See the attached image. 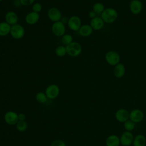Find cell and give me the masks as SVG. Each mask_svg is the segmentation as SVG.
Masks as SVG:
<instances>
[{"mask_svg":"<svg viewBox=\"0 0 146 146\" xmlns=\"http://www.w3.org/2000/svg\"><path fill=\"white\" fill-rule=\"evenodd\" d=\"M118 13L117 11L113 8H107L101 14V18L105 23H112L117 18Z\"/></svg>","mask_w":146,"mask_h":146,"instance_id":"6da1fadb","label":"cell"},{"mask_svg":"<svg viewBox=\"0 0 146 146\" xmlns=\"http://www.w3.org/2000/svg\"><path fill=\"white\" fill-rule=\"evenodd\" d=\"M67 54L72 56L76 57L79 55L82 51V46L77 42H72L66 46Z\"/></svg>","mask_w":146,"mask_h":146,"instance_id":"7a4b0ae2","label":"cell"},{"mask_svg":"<svg viewBox=\"0 0 146 146\" xmlns=\"http://www.w3.org/2000/svg\"><path fill=\"white\" fill-rule=\"evenodd\" d=\"M10 34L15 39H21L24 36L25 30L21 25L17 23L11 26Z\"/></svg>","mask_w":146,"mask_h":146,"instance_id":"3957f363","label":"cell"},{"mask_svg":"<svg viewBox=\"0 0 146 146\" xmlns=\"http://www.w3.org/2000/svg\"><path fill=\"white\" fill-rule=\"evenodd\" d=\"M51 31L54 35L56 36H62L65 34L66 27L62 21L54 22L51 26Z\"/></svg>","mask_w":146,"mask_h":146,"instance_id":"277c9868","label":"cell"},{"mask_svg":"<svg viewBox=\"0 0 146 146\" xmlns=\"http://www.w3.org/2000/svg\"><path fill=\"white\" fill-rule=\"evenodd\" d=\"M105 59L110 65L114 66L119 63L120 58L117 52L114 51H110L106 53Z\"/></svg>","mask_w":146,"mask_h":146,"instance_id":"5b68a950","label":"cell"},{"mask_svg":"<svg viewBox=\"0 0 146 146\" xmlns=\"http://www.w3.org/2000/svg\"><path fill=\"white\" fill-rule=\"evenodd\" d=\"M67 25L69 29L72 31H79L82 26L80 18L76 15L71 16L68 20Z\"/></svg>","mask_w":146,"mask_h":146,"instance_id":"8992f818","label":"cell"},{"mask_svg":"<svg viewBox=\"0 0 146 146\" xmlns=\"http://www.w3.org/2000/svg\"><path fill=\"white\" fill-rule=\"evenodd\" d=\"M60 92V89L59 87L54 84H50L45 90V94L47 97V98L50 99H54L56 98Z\"/></svg>","mask_w":146,"mask_h":146,"instance_id":"52a82bcc","label":"cell"},{"mask_svg":"<svg viewBox=\"0 0 146 146\" xmlns=\"http://www.w3.org/2000/svg\"><path fill=\"white\" fill-rule=\"evenodd\" d=\"M4 120L6 123L9 125H16L19 121L18 114L12 111H7L4 115Z\"/></svg>","mask_w":146,"mask_h":146,"instance_id":"ba28073f","label":"cell"},{"mask_svg":"<svg viewBox=\"0 0 146 146\" xmlns=\"http://www.w3.org/2000/svg\"><path fill=\"white\" fill-rule=\"evenodd\" d=\"M133 138V135L131 132L125 131L120 137V144L122 146H129L132 144Z\"/></svg>","mask_w":146,"mask_h":146,"instance_id":"9c48e42d","label":"cell"},{"mask_svg":"<svg viewBox=\"0 0 146 146\" xmlns=\"http://www.w3.org/2000/svg\"><path fill=\"white\" fill-rule=\"evenodd\" d=\"M129 119L135 123H140L144 119V113L140 109H134L129 112Z\"/></svg>","mask_w":146,"mask_h":146,"instance_id":"30bf717a","label":"cell"},{"mask_svg":"<svg viewBox=\"0 0 146 146\" xmlns=\"http://www.w3.org/2000/svg\"><path fill=\"white\" fill-rule=\"evenodd\" d=\"M47 16L51 21L56 22L60 21L62 18V13L56 7H51L47 12Z\"/></svg>","mask_w":146,"mask_h":146,"instance_id":"8fae6325","label":"cell"},{"mask_svg":"<svg viewBox=\"0 0 146 146\" xmlns=\"http://www.w3.org/2000/svg\"><path fill=\"white\" fill-rule=\"evenodd\" d=\"M115 116L117 121L123 123L129 119V112L124 108H120L116 111Z\"/></svg>","mask_w":146,"mask_h":146,"instance_id":"7c38bea8","label":"cell"},{"mask_svg":"<svg viewBox=\"0 0 146 146\" xmlns=\"http://www.w3.org/2000/svg\"><path fill=\"white\" fill-rule=\"evenodd\" d=\"M130 11L133 14H139L143 9V4L140 0H132L129 4Z\"/></svg>","mask_w":146,"mask_h":146,"instance_id":"4fadbf2b","label":"cell"},{"mask_svg":"<svg viewBox=\"0 0 146 146\" xmlns=\"http://www.w3.org/2000/svg\"><path fill=\"white\" fill-rule=\"evenodd\" d=\"M5 19L6 22H7L10 26H13L18 23V17L14 11H9L5 14Z\"/></svg>","mask_w":146,"mask_h":146,"instance_id":"5bb4252c","label":"cell"},{"mask_svg":"<svg viewBox=\"0 0 146 146\" xmlns=\"http://www.w3.org/2000/svg\"><path fill=\"white\" fill-rule=\"evenodd\" d=\"M39 13H35L34 11H31L25 17L26 22L30 25H33L36 23L39 19Z\"/></svg>","mask_w":146,"mask_h":146,"instance_id":"9a60e30c","label":"cell"},{"mask_svg":"<svg viewBox=\"0 0 146 146\" xmlns=\"http://www.w3.org/2000/svg\"><path fill=\"white\" fill-rule=\"evenodd\" d=\"M104 22L101 17H96L92 19L90 22V26L95 30H100L104 26Z\"/></svg>","mask_w":146,"mask_h":146,"instance_id":"2e32d148","label":"cell"},{"mask_svg":"<svg viewBox=\"0 0 146 146\" xmlns=\"http://www.w3.org/2000/svg\"><path fill=\"white\" fill-rule=\"evenodd\" d=\"M120 144V137L116 135H110L106 140V146H119Z\"/></svg>","mask_w":146,"mask_h":146,"instance_id":"e0dca14e","label":"cell"},{"mask_svg":"<svg viewBox=\"0 0 146 146\" xmlns=\"http://www.w3.org/2000/svg\"><path fill=\"white\" fill-rule=\"evenodd\" d=\"M125 72V68L124 65L123 63H119L115 66L113 69V74L116 78H122Z\"/></svg>","mask_w":146,"mask_h":146,"instance_id":"ac0fdd59","label":"cell"},{"mask_svg":"<svg viewBox=\"0 0 146 146\" xmlns=\"http://www.w3.org/2000/svg\"><path fill=\"white\" fill-rule=\"evenodd\" d=\"M93 30H94L91 27L90 25L86 24L82 25L78 31L81 36L83 37H87L90 36L92 34Z\"/></svg>","mask_w":146,"mask_h":146,"instance_id":"d6986e66","label":"cell"},{"mask_svg":"<svg viewBox=\"0 0 146 146\" xmlns=\"http://www.w3.org/2000/svg\"><path fill=\"white\" fill-rule=\"evenodd\" d=\"M133 146H145L146 138L142 134H138L133 138Z\"/></svg>","mask_w":146,"mask_h":146,"instance_id":"ffe728a7","label":"cell"},{"mask_svg":"<svg viewBox=\"0 0 146 146\" xmlns=\"http://www.w3.org/2000/svg\"><path fill=\"white\" fill-rule=\"evenodd\" d=\"M11 27V26L5 21L0 22V36H5L9 35L10 33Z\"/></svg>","mask_w":146,"mask_h":146,"instance_id":"44dd1931","label":"cell"},{"mask_svg":"<svg viewBox=\"0 0 146 146\" xmlns=\"http://www.w3.org/2000/svg\"><path fill=\"white\" fill-rule=\"evenodd\" d=\"M36 100L39 103H45L47 100V97L43 92H38L35 95Z\"/></svg>","mask_w":146,"mask_h":146,"instance_id":"7402d4cb","label":"cell"},{"mask_svg":"<svg viewBox=\"0 0 146 146\" xmlns=\"http://www.w3.org/2000/svg\"><path fill=\"white\" fill-rule=\"evenodd\" d=\"M123 126L126 131L131 132L135 128V123L129 119L123 123Z\"/></svg>","mask_w":146,"mask_h":146,"instance_id":"603a6c76","label":"cell"},{"mask_svg":"<svg viewBox=\"0 0 146 146\" xmlns=\"http://www.w3.org/2000/svg\"><path fill=\"white\" fill-rule=\"evenodd\" d=\"M92 9L94 12L99 14H102V12L104 10L105 8L103 3L100 2H96L93 5Z\"/></svg>","mask_w":146,"mask_h":146,"instance_id":"cb8c5ba5","label":"cell"},{"mask_svg":"<svg viewBox=\"0 0 146 146\" xmlns=\"http://www.w3.org/2000/svg\"><path fill=\"white\" fill-rule=\"evenodd\" d=\"M55 53L57 56L59 57L64 56L67 54L66 47L63 46H59L56 47L55 50Z\"/></svg>","mask_w":146,"mask_h":146,"instance_id":"d4e9b609","label":"cell"},{"mask_svg":"<svg viewBox=\"0 0 146 146\" xmlns=\"http://www.w3.org/2000/svg\"><path fill=\"white\" fill-rule=\"evenodd\" d=\"M16 128L18 131L23 132L26 131L27 128V123L25 120H19L16 124Z\"/></svg>","mask_w":146,"mask_h":146,"instance_id":"484cf974","label":"cell"},{"mask_svg":"<svg viewBox=\"0 0 146 146\" xmlns=\"http://www.w3.org/2000/svg\"><path fill=\"white\" fill-rule=\"evenodd\" d=\"M62 42L67 46L73 42V37L69 34H65L62 36Z\"/></svg>","mask_w":146,"mask_h":146,"instance_id":"4316f807","label":"cell"},{"mask_svg":"<svg viewBox=\"0 0 146 146\" xmlns=\"http://www.w3.org/2000/svg\"><path fill=\"white\" fill-rule=\"evenodd\" d=\"M42 6L40 3L36 2V3H33V6H32L33 11L39 13L42 11Z\"/></svg>","mask_w":146,"mask_h":146,"instance_id":"83f0119b","label":"cell"},{"mask_svg":"<svg viewBox=\"0 0 146 146\" xmlns=\"http://www.w3.org/2000/svg\"><path fill=\"white\" fill-rule=\"evenodd\" d=\"M50 146H66V143L61 140H55L53 141Z\"/></svg>","mask_w":146,"mask_h":146,"instance_id":"f1b7e54d","label":"cell"},{"mask_svg":"<svg viewBox=\"0 0 146 146\" xmlns=\"http://www.w3.org/2000/svg\"><path fill=\"white\" fill-rule=\"evenodd\" d=\"M35 0H20L21 4L23 6H29L33 4Z\"/></svg>","mask_w":146,"mask_h":146,"instance_id":"f546056e","label":"cell"},{"mask_svg":"<svg viewBox=\"0 0 146 146\" xmlns=\"http://www.w3.org/2000/svg\"><path fill=\"white\" fill-rule=\"evenodd\" d=\"M25 118H26V116H25V114H23L22 113L18 114V119H19V120L23 121V120H25Z\"/></svg>","mask_w":146,"mask_h":146,"instance_id":"4dcf8cb0","label":"cell"},{"mask_svg":"<svg viewBox=\"0 0 146 146\" xmlns=\"http://www.w3.org/2000/svg\"><path fill=\"white\" fill-rule=\"evenodd\" d=\"M88 15L90 17V18H91V19L95 18L96 17V13L95 12H94L93 10L92 11H90L89 14H88Z\"/></svg>","mask_w":146,"mask_h":146,"instance_id":"1f68e13d","label":"cell"},{"mask_svg":"<svg viewBox=\"0 0 146 146\" xmlns=\"http://www.w3.org/2000/svg\"><path fill=\"white\" fill-rule=\"evenodd\" d=\"M2 1V0H0V2H1V1Z\"/></svg>","mask_w":146,"mask_h":146,"instance_id":"d6a6232c","label":"cell"}]
</instances>
